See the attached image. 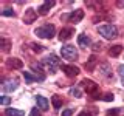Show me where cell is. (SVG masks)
Here are the masks:
<instances>
[{"mask_svg": "<svg viewBox=\"0 0 124 116\" xmlns=\"http://www.w3.org/2000/svg\"><path fill=\"white\" fill-rule=\"evenodd\" d=\"M54 33H56V28H54V25H50V23L39 26L34 31V34H37V37L40 39H51L54 36Z\"/></svg>", "mask_w": 124, "mask_h": 116, "instance_id": "obj_1", "label": "cell"}, {"mask_svg": "<svg viewBox=\"0 0 124 116\" xmlns=\"http://www.w3.org/2000/svg\"><path fill=\"white\" fill-rule=\"evenodd\" d=\"M98 33L107 40H112V39L118 37V29H116L115 25H102L98 28Z\"/></svg>", "mask_w": 124, "mask_h": 116, "instance_id": "obj_2", "label": "cell"}, {"mask_svg": "<svg viewBox=\"0 0 124 116\" xmlns=\"http://www.w3.org/2000/svg\"><path fill=\"white\" fill-rule=\"evenodd\" d=\"M84 85V88H85V91L88 93V94H92L95 99H98L99 96H98V91H99V85L96 84V82H93L92 79H84L82 82H81Z\"/></svg>", "mask_w": 124, "mask_h": 116, "instance_id": "obj_3", "label": "cell"}, {"mask_svg": "<svg viewBox=\"0 0 124 116\" xmlns=\"http://www.w3.org/2000/svg\"><path fill=\"white\" fill-rule=\"evenodd\" d=\"M61 54L67 60H76L78 59V50L73 45H64L61 48Z\"/></svg>", "mask_w": 124, "mask_h": 116, "instance_id": "obj_4", "label": "cell"}, {"mask_svg": "<svg viewBox=\"0 0 124 116\" xmlns=\"http://www.w3.org/2000/svg\"><path fill=\"white\" fill-rule=\"evenodd\" d=\"M42 64H44V65H45V67L48 68L51 73H56V68L61 65V60L57 59V57L54 56V54H51V56H48L46 59H44V62H42Z\"/></svg>", "mask_w": 124, "mask_h": 116, "instance_id": "obj_5", "label": "cell"}, {"mask_svg": "<svg viewBox=\"0 0 124 116\" xmlns=\"http://www.w3.org/2000/svg\"><path fill=\"white\" fill-rule=\"evenodd\" d=\"M62 19H64V20L67 19V20H70L71 23H79L84 19V11L82 9H75L73 13H70L67 15H62Z\"/></svg>", "mask_w": 124, "mask_h": 116, "instance_id": "obj_6", "label": "cell"}, {"mask_svg": "<svg viewBox=\"0 0 124 116\" xmlns=\"http://www.w3.org/2000/svg\"><path fill=\"white\" fill-rule=\"evenodd\" d=\"M36 19H37V11L34 9V8H28V9H25L23 22H25L26 25H31L33 22H36Z\"/></svg>", "mask_w": 124, "mask_h": 116, "instance_id": "obj_7", "label": "cell"}, {"mask_svg": "<svg viewBox=\"0 0 124 116\" xmlns=\"http://www.w3.org/2000/svg\"><path fill=\"white\" fill-rule=\"evenodd\" d=\"M56 5V2H53V0H46V2H44L40 6H39V9H37V13L39 14H42V15H46L50 13V9Z\"/></svg>", "mask_w": 124, "mask_h": 116, "instance_id": "obj_8", "label": "cell"}, {"mask_svg": "<svg viewBox=\"0 0 124 116\" xmlns=\"http://www.w3.org/2000/svg\"><path fill=\"white\" fill-rule=\"evenodd\" d=\"M62 71L68 77H75V76L79 74V68L75 67V65H62Z\"/></svg>", "mask_w": 124, "mask_h": 116, "instance_id": "obj_9", "label": "cell"}, {"mask_svg": "<svg viewBox=\"0 0 124 116\" xmlns=\"http://www.w3.org/2000/svg\"><path fill=\"white\" fill-rule=\"evenodd\" d=\"M75 34V29L73 28H62L61 33H59V40H68V39H71V36Z\"/></svg>", "mask_w": 124, "mask_h": 116, "instance_id": "obj_10", "label": "cell"}, {"mask_svg": "<svg viewBox=\"0 0 124 116\" xmlns=\"http://www.w3.org/2000/svg\"><path fill=\"white\" fill-rule=\"evenodd\" d=\"M6 67L8 68H22L23 62L17 57H11V59H6Z\"/></svg>", "mask_w": 124, "mask_h": 116, "instance_id": "obj_11", "label": "cell"}, {"mask_svg": "<svg viewBox=\"0 0 124 116\" xmlns=\"http://www.w3.org/2000/svg\"><path fill=\"white\" fill-rule=\"evenodd\" d=\"M36 102H37V107L40 108V110H48L50 102H48L46 98H44V96H36Z\"/></svg>", "mask_w": 124, "mask_h": 116, "instance_id": "obj_12", "label": "cell"}, {"mask_svg": "<svg viewBox=\"0 0 124 116\" xmlns=\"http://www.w3.org/2000/svg\"><path fill=\"white\" fill-rule=\"evenodd\" d=\"M17 87H19L17 80H8V82H5L2 85L3 91H14V90H17Z\"/></svg>", "mask_w": 124, "mask_h": 116, "instance_id": "obj_13", "label": "cell"}, {"mask_svg": "<svg viewBox=\"0 0 124 116\" xmlns=\"http://www.w3.org/2000/svg\"><path fill=\"white\" fill-rule=\"evenodd\" d=\"M78 45L82 46V48H87V46L90 45V39H88L87 34H79V36H78Z\"/></svg>", "mask_w": 124, "mask_h": 116, "instance_id": "obj_14", "label": "cell"}, {"mask_svg": "<svg viewBox=\"0 0 124 116\" xmlns=\"http://www.w3.org/2000/svg\"><path fill=\"white\" fill-rule=\"evenodd\" d=\"M23 77H25V80L26 82H36V80H44V77H40V76H33L30 71H23Z\"/></svg>", "mask_w": 124, "mask_h": 116, "instance_id": "obj_15", "label": "cell"}, {"mask_svg": "<svg viewBox=\"0 0 124 116\" xmlns=\"http://www.w3.org/2000/svg\"><path fill=\"white\" fill-rule=\"evenodd\" d=\"M96 64H98V59H96V56H92L90 59H88V62H85V70H87V71H93Z\"/></svg>", "mask_w": 124, "mask_h": 116, "instance_id": "obj_16", "label": "cell"}, {"mask_svg": "<svg viewBox=\"0 0 124 116\" xmlns=\"http://www.w3.org/2000/svg\"><path fill=\"white\" fill-rule=\"evenodd\" d=\"M5 116H23V111L17 110V108H6Z\"/></svg>", "mask_w": 124, "mask_h": 116, "instance_id": "obj_17", "label": "cell"}, {"mask_svg": "<svg viewBox=\"0 0 124 116\" xmlns=\"http://www.w3.org/2000/svg\"><path fill=\"white\" fill-rule=\"evenodd\" d=\"M99 71H101V74H102L104 77H110V67H108V64H102L99 67Z\"/></svg>", "mask_w": 124, "mask_h": 116, "instance_id": "obj_18", "label": "cell"}, {"mask_svg": "<svg viewBox=\"0 0 124 116\" xmlns=\"http://www.w3.org/2000/svg\"><path fill=\"white\" fill-rule=\"evenodd\" d=\"M121 51H123V46L121 45H113L110 50H108V54L115 57V56H118V54H121Z\"/></svg>", "mask_w": 124, "mask_h": 116, "instance_id": "obj_19", "label": "cell"}, {"mask_svg": "<svg viewBox=\"0 0 124 116\" xmlns=\"http://www.w3.org/2000/svg\"><path fill=\"white\" fill-rule=\"evenodd\" d=\"M51 102H53L54 108H61L62 107V99H61V96H57V94H54L51 98Z\"/></svg>", "mask_w": 124, "mask_h": 116, "instance_id": "obj_20", "label": "cell"}, {"mask_svg": "<svg viewBox=\"0 0 124 116\" xmlns=\"http://www.w3.org/2000/svg\"><path fill=\"white\" fill-rule=\"evenodd\" d=\"M0 44H2V50L3 51H9V40H8V39H5V37H2L0 39Z\"/></svg>", "mask_w": 124, "mask_h": 116, "instance_id": "obj_21", "label": "cell"}, {"mask_svg": "<svg viewBox=\"0 0 124 116\" xmlns=\"http://www.w3.org/2000/svg\"><path fill=\"white\" fill-rule=\"evenodd\" d=\"M70 94H71V96H75V98H82V93H81V90H79L78 87L70 88Z\"/></svg>", "mask_w": 124, "mask_h": 116, "instance_id": "obj_22", "label": "cell"}, {"mask_svg": "<svg viewBox=\"0 0 124 116\" xmlns=\"http://www.w3.org/2000/svg\"><path fill=\"white\" fill-rule=\"evenodd\" d=\"M2 15L3 17H14V11L11 9V8H5V9L2 11Z\"/></svg>", "mask_w": 124, "mask_h": 116, "instance_id": "obj_23", "label": "cell"}, {"mask_svg": "<svg viewBox=\"0 0 124 116\" xmlns=\"http://www.w3.org/2000/svg\"><path fill=\"white\" fill-rule=\"evenodd\" d=\"M118 73H119V76H121V82L124 85V65H119L118 67Z\"/></svg>", "mask_w": 124, "mask_h": 116, "instance_id": "obj_24", "label": "cell"}, {"mask_svg": "<svg viewBox=\"0 0 124 116\" xmlns=\"http://www.w3.org/2000/svg\"><path fill=\"white\" fill-rule=\"evenodd\" d=\"M31 46H33V50H34V51H37V53L44 51V46H42V45H37V44H31Z\"/></svg>", "mask_w": 124, "mask_h": 116, "instance_id": "obj_25", "label": "cell"}, {"mask_svg": "<svg viewBox=\"0 0 124 116\" xmlns=\"http://www.w3.org/2000/svg\"><path fill=\"white\" fill-rule=\"evenodd\" d=\"M9 98H8V96H2V98H0V104H2V105H8V104H9Z\"/></svg>", "mask_w": 124, "mask_h": 116, "instance_id": "obj_26", "label": "cell"}, {"mask_svg": "<svg viewBox=\"0 0 124 116\" xmlns=\"http://www.w3.org/2000/svg\"><path fill=\"white\" fill-rule=\"evenodd\" d=\"M73 111H75V108H67V110L62 111V116H71Z\"/></svg>", "mask_w": 124, "mask_h": 116, "instance_id": "obj_27", "label": "cell"}, {"mask_svg": "<svg viewBox=\"0 0 124 116\" xmlns=\"http://www.w3.org/2000/svg\"><path fill=\"white\" fill-rule=\"evenodd\" d=\"M30 116H40V111H39L37 108H33V110H31V113H30Z\"/></svg>", "mask_w": 124, "mask_h": 116, "instance_id": "obj_28", "label": "cell"}, {"mask_svg": "<svg viewBox=\"0 0 124 116\" xmlns=\"http://www.w3.org/2000/svg\"><path fill=\"white\" fill-rule=\"evenodd\" d=\"M102 99H104V101H113V94H110V93H108V94H106Z\"/></svg>", "mask_w": 124, "mask_h": 116, "instance_id": "obj_29", "label": "cell"}, {"mask_svg": "<svg viewBox=\"0 0 124 116\" xmlns=\"http://www.w3.org/2000/svg\"><path fill=\"white\" fill-rule=\"evenodd\" d=\"M78 116H92V113H88L87 110H84V111H81V113L78 115Z\"/></svg>", "mask_w": 124, "mask_h": 116, "instance_id": "obj_30", "label": "cell"}]
</instances>
